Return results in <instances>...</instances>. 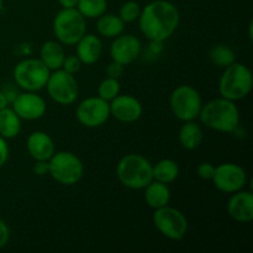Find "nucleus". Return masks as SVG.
I'll use <instances>...</instances> for the list:
<instances>
[{
    "mask_svg": "<svg viewBox=\"0 0 253 253\" xmlns=\"http://www.w3.org/2000/svg\"><path fill=\"white\" fill-rule=\"evenodd\" d=\"M137 22L145 39L150 42H165L178 30L180 14L173 2L153 0L142 7Z\"/></svg>",
    "mask_w": 253,
    "mask_h": 253,
    "instance_id": "f257e3e1",
    "label": "nucleus"
},
{
    "mask_svg": "<svg viewBox=\"0 0 253 253\" xmlns=\"http://www.w3.org/2000/svg\"><path fill=\"white\" fill-rule=\"evenodd\" d=\"M198 119L210 130L221 133H232L240 126L241 114L235 101L219 96L203 104Z\"/></svg>",
    "mask_w": 253,
    "mask_h": 253,
    "instance_id": "f03ea898",
    "label": "nucleus"
},
{
    "mask_svg": "<svg viewBox=\"0 0 253 253\" xmlns=\"http://www.w3.org/2000/svg\"><path fill=\"white\" fill-rule=\"evenodd\" d=\"M116 175L127 189L142 190L153 180L152 163L140 153H128L118 162Z\"/></svg>",
    "mask_w": 253,
    "mask_h": 253,
    "instance_id": "7ed1b4c3",
    "label": "nucleus"
},
{
    "mask_svg": "<svg viewBox=\"0 0 253 253\" xmlns=\"http://www.w3.org/2000/svg\"><path fill=\"white\" fill-rule=\"evenodd\" d=\"M253 88L252 72L246 64L234 62L224 68L217 84L220 96L232 101H240L247 98Z\"/></svg>",
    "mask_w": 253,
    "mask_h": 253,
    "instance_id": "20e7f679",
    "label": "nucleus"
},
{
    "mask_svg": "<svg viewBox=\"0 0 253 253\" xmlns=\"http://www.w3.org/2000/svg\"><path fill=\"white\" fill-rule=\"evenodd\" d=\"M48 175L58 184L72 187L83 178L84 165L76 153L56 151L48 160Z\"/></svg>",
    "mask_w": 253,
    "mask_h": 253,
    "instance_id": "39448f33",
    "label": "nucleus"
},
{
    "mask_svg": "<svg viewBox=\"0 0 253 253\" xmlns=\"http://www.w3.org/2000/svg\"><path fill=\"white\" fill-rule=\"evenodd\" d=\"M52 30L63 46H74L86 34V19L76 9H62L53 17Z\"/></svg>",
    "mask_w": 253,
    "mask_h": 253,
    "instance_id": "423d86ee",
    "label": "nucleus"
},
{
    "mask_svg": "<svg viewBox=\"0 0 253 253\" xmlns=\"http://www.w3.org/2000/svg\"><path fill=\"white\" fill-rule=\"evenodd\" d=\"M51 71L40 58H24L17 62L12 71L15 84L24 91H40L44 89Z\"/></svg>",
    "mask_w": 253,
    "mask_h": 253,
    "instance_id": "0eeeda50",
    "label": "nucleus"
},
{
    "mask_svg": "<svg viewBox=\"0 0 253 253\" xmlns=\"http://www.w3.org/2000/svg\"><path fill=\"white\" fill-rule=\"evenodd\" d=\"M203 104L204 103L199 91L189 84L178 85L169 96L170 111L182 123L197 120Z\"/></svg>",
    "mask_w": 253,
    "mask_h": 253,
    "instance_id": "6e6552de",
    "label": "nucleus"
},
{
    "mask_svg": "<svg viewBox=\"0 0 253 253\" xmlns=\"http://www.w3.org/2000/svg\"><path fill=\"white\" fill-rule=\"evenodd\" d=\"M152 221L157 231L170 241H180L184 239L189 229L187 216L179 209L170 207L169 204L156 209Z\"/></svg>",
    "mask_w": 253,
    "mask_h": 253,
    "instance_id": "1a4fd4ad",
    "label": "nucleus"
},
{
    "mask_svg": "<svg viewBox=\"0 0 253 253\" xmlns=\"http://www.w3.org/2000/svg\"><path fill=\"white\" fill-rule=\"evenodd\" d=\"M44 88L49 98L61 106L72 105L79 96V85L76 76L62 68L51 72Z\"/></svg>",
    "mask_w": 253,
    "mask_h": 253,
    "instance_id": "9d476101",
    "label": "nucleus"
},
{
    "mask_svg": "<svg viewBox=\"0 0 253 253\" xmlns=\"http://www.w3.org/2000/svg\"><path fill=\"white\" fill-rule=\"evenodd\" d=\"M109 101L96 96H89L77 105L76 118L82 126L86 128H98L110 119Z\"/></svg>",
    "mask_w": 253,
    "mask_h": 253,
    "instance_id": "9b49d317",
    "label": "nucleus"
},
{
    "mask_svg": "<svg viewBox=\"0 0 253 253\" xmlns=\"http://www.w3.org/2000/svg\"><path fill=\"white\" fill-rule=\"evenodd\" d=\"M211 182L219 192L225 194H234L246 188L249 175L245 168L240 165L226 162L215 167Z\"/></svg>",
    "mask_w": 253,
    "mask_h": 253,
    "instance_id": "f8f14e48",
    "label": "nucleus"
},
{
    "mask_svg": "<svg viewBox=\"0 0 253 253\" xmlns=\"http://www.w3.org/2000/svg\"><path fill=\"white\" fill-rule=\"evenodd\" d=\"M12 110L21 120L36 121L43 118L47 113V103L39 91H24L17 93L10 103Z\"/></svg>",
    "mask_w": 253,
    "mask_h": 253,
    "instance_id": "ddd939ff",
    "label": "nucleus"
},
{
    "mask_svg": "<svg viewBox=\"0 0 253 253\" xmlns=\"http://www.w3.org/2000/svg\"><path fill=\"white\" fill-rule=\"evenodd\" d=\"M142 51V43L135 35L121 34L113 39L109 48L111 61H115L123 66L133 63L140 57Z\"/></svg>",
    "mask_w": 253,
    "mask_h": 253,
    "instance_id": "4468645a",
    "label": "nucleus"
},
{
    "mask_svg": "<svg viewBox=\"0 0 253 253\" xmlns=\"http://www.w3.org/2000/svg\"><path fill=\"white\" fill-rule=\"evenodd\" d=\"M109 104H110L111 116L120 123H136L140 120L143 114V106L141 101L131 94H119Z\"/></svg>",
    "mask_w": 253,
    "mask_h": 253,
    "instance_id": "2eb2a0df",
    "label": "nucleus"
},
{
    "mask_svg": "<svg viewBox=\"0 0 253 253\" xmlns=\"http://www.w3.org/2000/svg\"><path fill=\"white\" fill-rule=\"evenodd\" d=\"M227 215L234 221L240 224H249L253 220V193L242 189L230 197L226 205Z\"/></svg>",
    "mask_w": 253,
    "mask_h": 253,
    "instance_id": "dca6fc26",
    "label": "nucleus"
},
{
    "mask_svg": "<svg viewBox=\"0 0 253 253\" xmlns=\"http://www.w3.org/2000/svg\"><path fill=\"white\" fill-rule=\"evenodd\" d=\"M26 150L34 161H48L56 152V143L44 131H34L26 140Z\"/></svg>",
    "mask_w": 253,
    "mask_h": 253,
    "instance_id": "f3484780",
    "label": "nucleus"
},
{
    "mask_svg": "<svg viewBox=\"0 0 253 253\" xmlns=\"http://www.w3.org/2000/svg\"><path fill=\"white\" fill-rule=\"evenodd\" d=\"M74 46H76L77 57L85 66L96 63L104 51L101 39L94 34H85Z\"/></svg>",
    "mask_w": 253,
    "mask_h": 253,
    "instance_id": "a211bd4d",
    "label": "nucleus"
},
{
    "mask_svg": "<svg viewBox=\"0 0 253 253\" xmlns=\"http://www.w3.org/2000/svg\"><path fill=\"white\" fill-rule=\"evenodd\" d=\"M39 58L43 62L49 71H57L62 68V64L66 58V49L63 44L57 40H48L40 47Z\"/></svg>",
    "mask_w": 253,
    "mask_h": 253,
    "instance_id": "6ab92c4d",
    "label": "nucleus"
},
{
    "mask_svg": "<svg viewBox=\"0 0 253 253\" xmlns=\"http://www.w3.org/2000/svg\"><path fill=\"white\" fill-rule=\"evenodd\" d=\"M142 190L145 193L143 199H145L146 204L153 210L168 205L170 202V198H172L169 185L157 182V180H152L151 183H148Z\"/></svg>",
    "mask_w": 253,
    "mask_h": 253,
    "instance_id": "aec40b11",
    "label": "nucleus"
},
{
    "mask_svg": "<svg viewBox=\"0 0 253 253\" xmlns=\"http://www.w3.org/2000/svg\"><path fill=\"white\" fill-rule=\"evenodd\" d=\"M178 141L184 150L193 151L200 147L204 141V131L202 125L193 121H184L178 131Z\"/></svg>",
    "mask_w": 253,
    "mask_h": 253,
    "instance_id": "412c9836",
    "label": "nucleus"
},
{
    "mask_svg": "<svg viewBox=\"0 0 253 253\" xmlns=\"http://www.w3.org/2000/svg\"><path fill=\"white\" fill-rule=\"evenodd\" d=\"M125 22L115 14H104L96 19L98 35L105 39H115L125 31Z\"/></svg>",
    "mask_w": 253,
    "mask_h": 253,
    "instance_id": "4be33fe9",
    "label": "nucleus"
},
{
    "mask_svg": "<svg viewBox=\"0 0 253 253\" xmlns=\"http://www.w3.org/2000/svg\"><path fill=\"white\" fill-rule=\"evenodd\" d=\"M22 127V120L12 110L11 106L0 110V136L5 140H11L19 136Z\"/></svg>",
    "mask_w": 253,
    "mask_h": 253,
    "instance_id": "5701e85b",
    "label": "nucleus"
},
{
    "mask_svg": "<svg viewBox=\"0 0 253 253\" xmlns=\"http://www.w3.org/2000/svg\"><path fill=\"white\" fill-rule=\"evenodd\" d=\"M179 166L175 161L165 158L158 161L156 165H152V175L153 180L165 183V184H172L179 177Z\"/></svg>",
    "mask_w": 253,
    "mask_h": 253,
    "instance_id": "b1692460",
    "label": "nucleus"
},
{
    "mask_svg": "<svg viewBox=\"0 0 253 253\" xmlns=\"http://www.w3.org/2000/svg\"><path fill=\"white\" fill-rule=\"evenodd\" d=\"M208 57H209V61L219 68H226L230 64L236 62V53L231 47L226 46V44L212 46L209 49Z\"/></svg>",
    "mask_w": 253,
    "mask_h": 253,
    "instance_id": "393cba45",
    "label": "nucleus"
},
{
    "mask_svg": "<svg viewBox=\"0 0 253 253\" xmlns=\"http://www.w3.org/2000/svg\"><path fill=\"white\" fill-rule=\"evenodd\" d=\"M76 9L85 19L95 20L106 12L108 0H79Z\"/></svg>",
    "mask_w": 253,
    "mask_h": 253,
    "instance_id": "a878e982",
    "label": "nucleus"
},
{
    "mask_svg": "<svg viewBox=\"0 0 253 253\" xmlns=\"http://www.w3.org/2000/svg\"><path fill=\"white\" fill-rule=\"evenodd\" d=\"M96 91H98L99 98L104 99V100L110 103L114 98H116V96L120 94L121 91L120 82H119V79L105 77V78L99 83L98 90Z\"/></svg>",
    "mask_w": 253,
    "mask_h": 253,
    "instance_id": "bb28decb",
    "label": "nucleus"
},
{
    "mask_svg": "<svg viewBox=\"0 0 253 253\" xmlns=\"http://www.w3.org/2000/svg\"><path fill=\"white\" fill-rule=\"evenodd\" d=\"M141 5L135 0H128L125 1L119 9V17L123 20L125 24H131V22L137 21L141 14Z\"/></svg>",
    "mask_w": 253,
    "mask_h": 253,
    "instance_id": "cd10ccee",
    "label": "nucleus"
},
{
    "mask_svg": "<svg viewBox=\"0 0 253 253\" xmlns=\"http://www.w3.org/2000/svg\"><path fill=\"white\" fill-rule=\"evenodd\" d=\"M82 66H83V63L77 57V54H69V56H66V58H64L63 64H62V69L76 76L81 71Z\"/></svg>",
    "mask_w": 253,
    "mask_h": 253,
    "instance_id": "c85d7f7f",
    "label": "nucleus"
},
{
    "mask_svg": "<svg viewBox=\"0 0 253 253\" xmlns=\"http://www.w3.org/2000/svg\"><path fill=\"white\" fill-rule=\"evenodd\" d=\"M215 172V166L210 162H203L198 166L197 174L200 179L211 180L212 175Z\"/></svg>",
    "mask_w": 253,
    "mask_h": 253,
    "instance_id": "c756f323",
    "label": "nucleus"
},
{
    "mask_svg": "<svg viewBox=\"0 0 253 253\" xmlns=\"http://www.w3.org/2000/svg\"><path fill=\"white\" fill-rule=\"evenodd\" d=\"M124 71H125V66H123V64L118 63V62L115 61H111L105 69L106 77H110V78L115 79L120 78L124 74Z\"/></svg>",
    "mask_w": 253,
    "mask_h": 253,
    "instance_id": "7c9ffc66",
    "label": "nucleus"
},
{
    "mask_svg": "<svg viewBox=\"0 0 253 253\" xmlns=\"http://www.w3.org/2000/svg\"><path fill=\"white\" fill-rule=\"evenodd\" d=\"M10 237H11V232H10L9 226H7L6 222L0 217V250L4 249L10 241Z\"/></svg>",
    "mask_w": 253,
    "mask_h": 253,
    "instance_id": "2f4dec72",
    "label": "nucleus"
},
{
    "mask_svg": "<svg viewBox=\"0 0 253 253\" xmlns=\"http://www.w3.org/2000/svg\"><path fill=\"white\" fill-rule=\"evenodd\" d=\"M10 148L7 145V140L0 136V168L4 167L6 165L7 160H9Z\"/></svg>",
    "mask_w": 253,
    "mask_h": 253,
    "instance_id": "473e14b6",
    "label": "nucleus"
},
{
    "mask_svg": "<svg viewBox=\"0 0 253 253\" xmlns=\"http://www.w3.org/2000/svg\"><path fill=\"white\" fill-rule=\"evenodd\" d=\"M32 172L39 177L48 174V161H35L32 166Z\"/></svg>",
    "mask_w": 253,
    "mask_h": 253,
    "instance_id": "72a5a7b5",
    "label": "nucleus"
},
{
    "mask_svg": "<svg viewBox=\"0 0 253 253\" xmlns=\"http://www.w3.org/2000/svg\"><path fill=\"white\" fill-rule=\"evenodd\" d=\"M57 1L61 5L62 9H73V7H77L79 0H57Z\"/></svg>",
    "mask_w": 253,
    "mask_h": 253,
    "instance_id": "f704fd0d",
    "label": "nucleus"
},
{
    "mask_svg": "<svg viewBox=\"0 0 253 253\" xmlns=\"http://www.w3.org/2000/svg\"><path fill=\"white\" fill-rule=\"evenodd\" d=\"M9 105H10V101L9 99H7L6 94H5L2 90H0V110L7 108Z\"/></svg>",
    "mask_w": 253,
    "mask_h": 253,
    "instance_id": "c9c22d12",
    "label": "nucleus"
},
{
    "mask_svg": "<svg viewBox=\"0 0 253 253\" xmlns=\"http://www.w3.org/2000/svg\"><path fill=\"white\" fill-rule=\"evenodd\" d=\"M252 25H253V22L251 21V22H250V25H249V37H250V40H252Z\"/></svg>",
    "mask_w": 253,
    "mask_h": 253,
    "instance_id": "e433bc0d",
    "label": "nucleus"
},
{
    "mask_svg": "<svg viewBox=\"0 0 253 253\" xmlns=\"http://www.w3.org/2000/svg\"><path fill=\"white\" fill-rule=\"evenodd\" d=\"M2 9H4V0H0V12L2 11Z\"/></svg>",
    "mask_w": 253,
    "mask_h": 253,
    "instance_id": "4c0bfd02",
    "label": "nucleus"
}]
</instances>
